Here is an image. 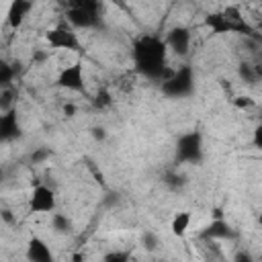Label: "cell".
I'll return each mask as SVG.
<instances>
[{
    "mask_svg": "<svg viewBox=\"0 0 262 262\" xmlns=\"http://www.w3.org/2000/svg\"><path fill=\"white\" fill-rule=\"evenodd\" d=\"M55 192L45 184H37L29 194V211L31 213H53L55 211Z\"/></svg>",
    "mask_w": 262,
    "mask_h": 262,
    "instance_id": "52a82bcc",
    "label": "cell"
},
{
    "mask_svg": "<svg viewBox=\"0 0 262 262\" xmlns=\"http://www.w3.org/2000/svg\"><path fill=\"white\" fill-rule=\"evenodd\" d=\"M133 63L135 72L151 82H164L172 76V72L166 68V57H168V45L164 39L156 35H141L133 41Z\"/></svg>",
    "mask_w": 262,
    "mask_h": 262,
    "instance_id": "6da1fadb",
    "label": "cell"
},
{
    "mask_svg": "<svg viewBox=\"0 0 262 262\" xmlns=\"http://www.w3.org/2000/svg\"><path fill=\"white\" fill-rule=\"evenodd\" d=\"M164 41H166L168 49H172L176 55L184 57L190 49V29L184 27V25H176L166 33Z\"/></svg>",
    "mask_w": 262,
    "mask_h": 262,
    "instance_id": "ba28073f",
    "label": "cell"
},
{
    "mask_svg": "<svg viewBox=\"0 0 262 262\" xmlns=\"http://www.w3.org/2000/svg\"><path fill=\"white\" fill-rule=\"evenodd\" d=\"M160 90L170 98H186L194 92V72L190 66H182L172 72L168 80L160 84Z\"/></svg>",
    "mask_w": 262,
    "mask_h": 262,
    "instance_id": "277c9868",
    "label": "cell"
},
{
    "mask_svg": "<svg viewBox=\"0 0 262 262\" xmlns=\"http://www.w3.org/2000/svg\"><path fill=\"white\" fill-rule=\"evenodd\" d=\"M45 41L53 49H66V51H80V39L76 29H72L68 23H59L53 29L45 33Z\"/></svg>",
    "mask_w": 262,
    "mask_h": 262,
    "instance_id": "5b68a950",
    "label": "cell"
},
{
    "mask_svg": "<svg viewBox=\"0 0 262 262\" xmlns=\"http://www.w3.org/2000/svg\"><path fill=\"white\" fill-rule=\"evenodd\" d=\"M49 156H51V149H49V147H37V149L31 154V164H43Z\"/></svg>",
    "mask_w": 262,
    "mask_h": 262,
    "instance_id": "44dd1931",
    "label": "cell"
},
{
    "mask_svg": "<svg viewBox=\"0 0 262 262\" xmlns=\"http://www.w3.org/2000/svg\"><path fill=\"white\" fill-rule=\"evenodd\" d=\"M201 237L207 239V242L227 239V237H233V229L229 227V223H227L225 219H213V221L201 231Z\"/></svg>",
    "mask_w": 262,
    "mask_h": 262,
    "instance_id": "8fae6325",
    "label": "cell"
},
{
    "mask_svg": "<svg viewBox=\"0 0 262 262\" xmlns=\"http://www.w3.org/2000/svg\"><path fill=\"white\" fill-rule=\"evenodd\" d=\"M100 10H102V4L96 2V0H76V2H70L68 10H66V23L72 29H82V31L96 29L102 23Z\"/></svg>",
    "mask_w": 262,
    "mask_h": 262,
    "instance_id": "7a4b0ae2",
    "label": "cell"
},
{
    "mask_svg": "<svg viewBox=\"0 0 262 262\" xmlns=\"http://www.w3.org/2000/svg\"><path fill=\"white\" fill-rule=\"evenodd\" d=\"M233 262H254V258H252V254H250V252L239 250V252L233 256Z\"/></svg>",
    "mask_w": 262,
    "mask_h": 262,
    "instance_id": "484cf974",
    "label": "cell"
},
{
    "mask_svg": "<svg viewBox=\"0 0 262 262\" xmlns=\"http://www.w3.org/2000/svg\"><path fill=\"white\" fill-rule=\"evenodd\" d=\"M254 29H256V33H258V37L262 39V18H260V20L256 23V27H254Z\"/></svg>",
    "mask_w": 262,
    "mask_h": 262,
    "instance_id": "f1b7e54d",
    "label": "cell"
},
{
    "mask_svg": "<svg viewBox=\"0 0 262 262\" xmlns=\"http://www.w3.org/2000/svg\"><path fill=\"white\" fill-rule=\"evenodd\" d=\"M233 106H237V108H252V106H256V102H254L252 96H235L233 98Z\"/></svg>",
    "mask_w": 262,
    "mask_h": 262,
    "instance_id": "603a6c76",
    "label": "cell"
},
{
    "mask_svg": "<svg viewBox=\"0 0 262 262\" xmlns=\"http://www.w3.org/2000/svg\"><path fill=\"white\" fill-rule=\"evenodd\" d=\"M51 229L55 233H70L72 231V221L63 213H53L51 215Z\"/></svg>",
    "mask_w": 262,
    "mask_h": 262,
    "instance_id": "9a60e30c",
    "label": "cell"
},
{
    "mask_svg": "<svg viewBox=\"0 0 262 262\" xmlns=\"http://www.w3.org/2000/svg\"><path fill=\"white\" fill-rule=\"evenodd\" d=\"M164 184L168 188H172V190H180L186 184V178L182 174H178V172H166L164 174Z\"/></svg>",
    "mask_w": 262,
    "mask_h": 262,
    "instance_id": "ac0fdd59",
    "label": "cell"
},
{
    "mask_svg": "<svg viewBox=\"0 0 262 262\" xmlns=\"http://www.w3.org/2000/svg\"><path fill=\"white\" fill-rule=\"evenodd\" d=\"M258 123H262V113H260V117H258Z\"/></svg>",
    "mask_w": 262,
    "mask_h": 262,
    "instance_id": "4dcf8cb0",
    "label": "cell"
},
{
    "mask_svg": "<svg viewBox=\"0 0 262 262\" xmlns=\"http://www.w3.org/2000/svg\"><path fill=\"white\" fill-rule=\"evenodd\" d=\"M55 86H57V88H63V90H70V92H84V88H86V78H84V68H82V63L76 61V63L66 66V68L57 74Z\"/></svg>",
    "mask_w": 262,
    "mask_h": 262,
    "instance_id": "8992f818",
    "label": "cell"
},
{
    "mask_svg": "<svg viewBox=\"0 0 262 262\" xmlns=\"http://www.w3.org/2000/svg\"><path fill=\"white\" fill-rule=\"evenodd\" d=\"M141 246H143L147 252H156L158 246H160V239H158V235H156L154 231H145V233L141 235Z\"/></svg>",
    "mask_w": 262,
    "mask_h": 262,
    "instance_id": "d6986e66",
    "label": "cell"
},
{
    "mask_svg": "<svg viewBox=\"0 0 262 262\" xmlns=\"http://www.w3.org/2000/svg\"><path fill=\"white\" fill-rule=\"evenodd\" d=\"M47 59V53L45 51H35V55H33V61L35 63H43Z\"/></svg>",
    "mask_w": 262,
    "mask_h": 262,
    "instance_id": "4316f807",
    "label": "cell"
},
{
    "mask_svg": "<svg viewBox=\"0 0 262 262\" xmlns=\"http://www.w3.org/2000/svg\"><path fill=\"white\" fill-rule=\"evenodd\" d=\"M237 76H239V80L246 82V84H256V82H258L254 63H250V61H242V63L237 66Z\"/></svg>",
    "mask_w": 262,
    "mask_h": 262,
    "instance_id": "2e32d148",
    "label": "cell"
},
{
    "mask_svg": "<svg viewBox=\"0 0 262 262\" xmlns=\"http://www.w3.org/2000/svg\"><path fill=\"white\" fill-rule=\"evenodd\" d=\"M23 135L18 117H16V108H10L6 113H2L0 117V139L2 141H14Z\"/></svg>",
    "mask_w": 262,
    "mask_h": 262,
    "instance_id": "30bf717a",
    "label": "cell"
},
{
    "mask_svg": "<svg viewBox=\"0 0 262 262\" xmlns=\"http://www.w3.org/2000/svg\"><path fill=\"white\" fill-rule=\"evenodd\" d=\"M252 143L256 149H262V123H258L254 127V133H252Z\"/></svg>",
    "mask_w": 262,
    "mask_h": 262,
    "instance_id": "cb8c5ba5",
    "label": "cell"
},
{
    "mask_svg": "<svg viewBox=\"0 0 262 262\" xmlns=\"http://www.w3.org/2000/svg\"><path fill=\"white\" fill-rule=\"evenodd\" d=\"M188 227H190V213H188V211H180V213H176V215L172 217L170 231H172L176 237L184 235V233L188 231Z\"/></svg>",
    "mask_w": 262,
    "mask_h": 262,
    "instance_id": "4fadbf2b",
    "label": "cell"
},
{
    "mask_svg": "<svg viewBox=\"0 0 262 262\" xmlns=\"http://www.w3.org/2000/svg\"><path fill=\"white\" fill-rule=\"evenodd\" d=\"M25 256H27L29 262H55V256H53L51 248H49L47 242L41 239V237H31V239L27 242Z\"/></svg>",
    "mask_w": 262,
    "mask_h": 262,
    "instance_id": "9c48e42d",
    "label": "cell"
},
{
    "mask_svg": "<svg viewBox=\"0 0 262 262\" xmlns=\"http://www.w3.org/2000/svg\"><path fill=\"white\" fill-rule=\"evenodd\" d=\"M63 115L66 117H74L76 115V106L74 104H63Z\"/></svg>",
    "mask_w": 262,
    "mask_h": 262,
    "instance_id": "83f0119b",
    "label": "cell"
},
{
    "mask_svg": "<svg viewBox=\"0 0 262 262\" xmlns=\"http://www.w3.org/2000/svg\"><path fill=\"white\" fill-rule=\"evenodd\" d=\"M90 135H92L94 141H104V139H106L104 127H92V129H90Z\"/></svg>",
    "mask_w": 262,
    "mask_h": 262,
    "instance_id": "d4e9b609",
    "label": "cell"
},
{
    "mask_svg": "<svg viewBox=\"0 0 262 262\" xmlns=\"http://www.w3.org/2000/svg\"><path fill=\"white\" fill-rule=\"evenodd\" d=\"M113 104V94L108 88H100L94 96H92V108L94 111H104Z\"/></svg>",
    "mask_w": 262,
    "mask_h": 262,
    "instance_id": "5bb4252c",
    "label": "cell"
},
{
    "mask_svg": "<svg viewBox=\"0 0 262 262\" xmlns=\"http://www.w3.org/2000/svg\"><path fill=\"white\" fill-rule=\"evenodd\" d=\"M258 223H260V225H262V213H260V215H258Z\"/></svg>",
    "mask_w": 262,
    "mask_h": 262,
    "instance_id": "f546056e",
    "label": "cell"
},
{
    "mask_svg": "<svg viewBox=\"0 0 262 262\" xmlns=\"http://www.w3.org/2000/svg\"><path fill=\"white\" fill-rule=\"evenodd\" d=\"M129 260H131L129 254L123 252V250H113V252H108V254L102 258V262H129Z\"/></svg>",
    "mask_w": 262,
    "mask_h": 262,
    "instance_id": "ffe728a7",
    "label": "cell"
},
{
    "mask_svg": "<svg viewBox=\"0 0 262 262\" xmlns=\"http://www.w3.org/2000/svg\"><path fill=\"white\" fill-rule=\"evenodd\" d=\"M205 158L203 135L199 131L182 133L174 147V162L176 164H201Z\"/></svg>",
    "mask_w": 262,
    "mask_h": 262,
    "instance_id": "3957f363",
    "label": "cell"
},
{
    "mask_svg": "<svg viewBox=\"0 0 262 262\" xmlns=\"http://www.w3.org/2000/svg\"><path fill=\"white\" fill-rule=\"evenodd\" d=\"M12 88H4L2 90V100H0V108H2V113H6V111H10V108H14V106H10V102H12Z\"/></svg>",
    "mask_w": 262,
    "mask_h": 262,
    "instance_id": "7402d4cb",
    "label": "cell"
},
{
    "mask_svg": "<svg viewBox=\"0 0 262 262\" xmlns=\"http://www.w3.org/2000/svg\"><path fill=\"white\" fill-rule=\"evenodd\" d=\"M14 76H16V68L10 66V63H6V61H2L0 63V86H2V90L12 86Z\"/></svg>",
    "mask_w": 262,
    "mask_h": 262,
    "instance_id": "e0dca14e",
    "label": "cell"
},
{
    "mask_svg": "<svg viewBox=\"0 0 262 262\" xmlns=\"http://www.w3.org/2000/svg\"><path fill=\"white\" fill-rule=\"evenodd\" d=\"M31 8H33V4L27 2V0H16V2H12L10 8H8V25H10L12 29H18Z\"/></svg>",
    "mask_w": 262,
    "mask_h": 262,
    "instance_id": "7c38bea8",
    "label": "cell"
}]
</instances>
